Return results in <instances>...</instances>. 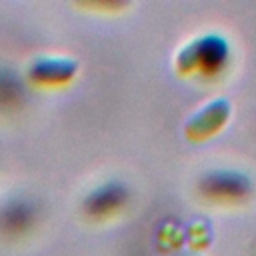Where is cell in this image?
Returning <instances> with one entry per match:
<instances>
[{
	"instance_id": "obj_1",
	"label": "cell",
	"mask_w": 256,
	"mask_h": 256,
	"mask_svg": "<svg viewBox=\"0 0 256 256\" xmlns=\"http://www.w3.org/2000/svg\"><path fill=\"white\" fill-rule=\"evenodd\" d=\"M232 62V46L220 32H204L190 38L174 58V66L182 76L220 78Z\"/></svg>"
},
{
	"instance_id": "obj_4",
	"label": "cell",
	"mask_w": 256,
	"mask_h": 256,
	"mask_svg": "<svg viewBox=\"0 0 256 256\" xmlns=\"http://www.w3.org/2000/svg\"><path fill=\"white\" fill-rule=\"evenodd\" d=\"M204 192L212 198L234 202L238 198H244L250 192V180L244 174H238L232 170H216L212 174H206Z\"/></svg>"
},
{
	"instance_id": "obj_3",
	"label": "cell",
	"mask_w": 256,
	"mask_h": 256,
	"mask_svg": "<svg viewBox=\"0 0 256 256\" xmlns=\"http://www.w3.org/2000/svg\"><path fill=\"white\" fill-rule=\"evenodd\" d=\"M26 74L38 86H64L78 74V62L64 56H40L28 64Z\"/></svg>"
},
{
	"instance_id": "obj_2",
	"label": "cell",
	"mask_w": 256,
	"mask_h": 256,
	"mask_svg": "<svg viewBox=\"0 0 256 256\" xmlns=\"http://www.w3.org/2000/svg\"><path fill=\"white\" fill-rule=\"evenodd\" d=\"M232 104L226 98H214L200 106L184 124V132L190 140H206L220 132L230 120Z\"/></svg>"
}]
</instances>
